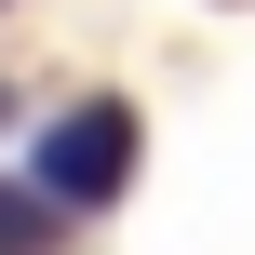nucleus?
I'll return each instance as SVG.
<instances>
[{"mask_svg": "<svg viewBox=\"0 0 255 255\" xmlns=\"http://www.w3.org/2000/svg\"><path fill=\"white\" fill-rule=\"evenodd\" d=\"M134 148H148L134 108H121V94H81V108H54V121L27 134V175H40L67 215H108V202L134 188Z\"/></svg>", "mask_w": 255, "mask_h": 255, "instance_id": "f257e3e1", "label": "nucleus"}, {"mask_svg": "<svg viewBox=\"0 0 255 255\" xmlns=\"http://www.w3.org/2000/svg\"><path fill=\"white\" fill-rule=\"evenodd\" d=\"M0 121H13V94H0Z\"/></svg>", "mask_w": 255, "mask_h": 255, "instance_id": "7ed1b4c3", "label": "nucleus"}, {"mask_svg": "<svg viewBox=\"0 0 255 255\" xmlns=\"http://www.w3.org/2000/svg\"><path fill=\"white\" fill-rule=\"evenodd\" d=\"M54 229H67V202L40 175H0V255H54Z\"/></svg>", "mask_w": 255, "mask_h": 255, "instance_id": "f03ea898", "label": "nucleus"}]
</instances>
